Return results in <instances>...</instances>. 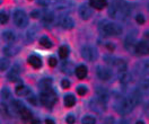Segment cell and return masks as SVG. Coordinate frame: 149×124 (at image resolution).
<instances>
[{
    "label": "cell",
    "instance_id": "1",
    "mask_svg": "<svg viewBox=\"0 0 149 124\" xmlns=\"http://www.w3.org/2000/svg\"><path fill=\"white\" fill-rule=\"evenodd\" d=\"M140 102V93L139 90L132 91L129 97L118 96L114 102V108L115 111L121 115L129 114L131 111L134 108V106Z\"/></svg>",
    "mask_w": 149,
    "mask_h": 124
},
{
    "label": "cell",
    "instance_id": "2",
    "mask_svg": "<svg viewBox=\"0 0 149 124\" xmlns=\"http://www.w3.org/2000/svg\"><path fill=\"white\" fill-rule=\"evenodd\" d=\"M131 8L124 0H113L109 8V16L114 20L124 21L130 16Z\"/></svg>",
    "mask_w": 149,
    "mask_h": 124
},
{
    "label": "cell",
    "instance_id": "3",
    "mask_svg": "<svg viewBox=\"0 0 149 124\" xmlns=\"http://www.w3.org/2000/svg\"><path fill=\"white\" fill-rule=\"evenodd\" d=\"M98 32L104 37H110V36H118L122 33V27L111 20L103 19L98 23Z\"/></svg>",
    "mask_w": 149,
    "mask_h": 124
},
{
    "label": "cell",
    "instance_id": "4",
    "mask_svg": "<svg viewBox=\"0 0 149 124\" xmlns=\"http://www.w3.org/2000/svg\"><path fill=\"white\" fill-rule=\"evenodd\" d=\"M40 102L47 107H52L56 103L58 98H56V93L51 88L49 90H43L40 93Z\"/></svg>",
    "mask_w": 149,
    "mask_h": 124
},
{
    "label": "cell",
    "instance_id": "5",
    "mask_svg": "<svg viewBox=\"0 0 149 124\" xmlns=\"http://www.w3.org/2000/svg\"><path fill=\"white\" fill-rule=\"evenodd\" d=\"M13 19L15 25L19 28H24L28 25V16L27 14L22 9H16L13 14Z\"/></svg>",
    "mask_w": 149,
    "mask_h": 124
},
{
    "label": "cell",
    "instance_id": "6",
    "mask_svg": "<svg viewBox=\"0 0 149 124\" xmlns=\"http://www.w3.org/2000/svg\"><path fill=\"white\" fill-rule=\"evenodd\" d=\"M105 61L107 64H110L112 67H114L118 72H122V71H127V62L123 59H119V57H105Z\"/></svg>",
    "mask_w": 149,
    "mask_h": 124
},
{
    "label": "cell",
    "instance_id": "7",
    "mask_svg": "<svg viewBox=\"0 0 149 124\" xmlns=\"http://www.w3.org/2000/svg\"><path fill=\"white\" fill-rule=\"evenodd\" d=\"M81 57H84L86 61L93 62L98 57V52L96 48H94L92 45H85L81 48Z\"/></svg>",
    "mask_w": 149,
    "mask_h": 124
},
{
    "label": "cell",
    "instance_id": "8",
    "mask_svg": "<svg viewBox=\"0 0 149 124\" xmlns=\"http://www.w3.org/2000/svg\"><path fill=\"white\" fill-rule=\"evenodd\" d=\"M96 75L97 77L103 80V81H107L110 80L113 76V72H112V69H110L109 67H105V66H100L96 69Z\"/></svg>",
    "mask_w": 149,
    "mask_h": 124
},
{
    "label": "cell",
    "instance_id": "9",
    "mask_svg": "<svg viewBox=\"0 0 149 124\" xmlns=\"http://www.w3.org/2000/svg\"><path fill=\"white\" fill-rule=\"evenodd\" d=\"M134 52L137 55H146L148 54V51H149V46H148V42L146 41H139L134 44Z\"/></svg>",
    "mask_w": 149,
    "mask_h": 124
},
{
    "label": "cell",
    "instance_id": "10",
    "mask_svg": "<svg viewBox=\"0 0 149 124\" xmlns=\"http://www.w3.org/2000/svg\"><path fill=\"white\" fill-rule=\"evenodd\" d=\"M59 25L63 29H72L74 27V21L69 15H62L59 18Z\"/></svg>",
    "mask_w": 149,
    "mask_h": 124
},
{
    "label": "cell",
    "instance_id": "11",
    "mask_svg": "<svg viewBox=\"0 0 149 124\" xmlns=\"http://www.w3.org/2000/svg\"><path fill=\"white\" fill-rule=\"evenodd\" d=\"M78 11H79V16L81 17V19H84V20H87V19H89L93 16V9H92V7L88 3L80 5Z\"/></svg>",
    "mask_w": 149,
    "mask_h": 124
},
{
    "label": "cell",
    "instance_id": "12",
    "mask_svg": "<svg viewBox=\"0 0 149 124\" xmlns=\"http://www.w3.org/2000/svg\"><path fill=\"white\" fill-rule=\"evenodd\" d=\"M19 76H20V67L18 64H14L10 69V71L8 72L7 78L11 82H16L19 80Z\"/></svg>",
    "mask_w": 149,
    "mask_h": 124
},
{
    "label": "cell",
    "instance_id": "13",
    "mask_svg": "<svg viewBox=\"0 0 149 124\" xmlns=\"http://www.w3.org/2000/svg\"><path fill=\"white\" fill-rule=\"evenodd\" d=\"M89 107H91V109L95 111L96 113H103V112L106 111V104L100 102V100L96 99V98H94V99H92V100L89 102Z\"/></svg>",
    "mask_w": 149,
    "mask_h": 124
},
{
    "label": "cell",
    "instance_id": "14",
    "mask_svg": "<svg viewBox=\"0 0 149 124\" xmlns=\"http://www.w3.org/2000/svg\"><path fill=\"white\" fill-rule=\"evenodd\" d=\"M137 32L133 30L131 32L130 34H128V36L125 37V41H124V44H125V48L127 50H132L134 48V44L137 43Z\"/></svg>",
    "mask_w": 149,
    "mask_h": 124
},
{
    "label": "cell",
    "instance_id": "15",
    "mask_svg": "<svg viewBox=\"0 0 149 124\" xmlns=\"http://www.w3.org/2000/svg\"><path fill=\"white\" fill-rule=\"evenodd\" d=\"M109 98H110V95H109V93H107L106 89L101 88V87H98L96 89V99H98L100 102L106 104L109 102Z\"/></svg>",
    "mask_w": 149,
    "mask_h": 124
},
{
    "label": "cell",
    "instance_id": "16",
    "mask_svg": "<svg viewBox=\"0 0 149 124\" xmlns=\"http://www.w3.org/2000/svg\"><path fill=\"white\" fill-rule=\"evenodd\" d=\"M54 14L52 12V11H50V10H47V11H44L43 12V16H42V23L45 25V26H51L52 24H53V21H54Z\"/></svg>",
    "mask_w": 149,
    "mask_h": 124
},
{
    "label": "cell",
    "instance_id": "17",
    "mask_svg": "<svg viewBox=\"0 0 149 124\" xmlns=\"http://www.w3.org/2000/svg\"><path fill=\"white\" fill-rule=\"evenodd\" d=\"M27 62L29 66H32V67L35 68V69H40V68L42 67V59L38 57V55H35V54L29 55L27 59Z\"/></svg>",
    "mask_w": 149,
    "mask_h": 124
},
{
    "label": "cell",
    "instance_id": "18",
    "mask_svg": "<svg viewBox=\"0 0 149 124\" xmlns=\"http://www.w3.org/2000/svg\"><path fill=\"white\" fill-rule=\"evenodd\" d=\"M89 6L97 10H102L103 8L107 6V1L106 0H89Z\"/></svg>",
    "mask_w": 149,
    "mask_h": 124
},
{
    "label": "cell",
    "instance_id": "19",
    "mask_svg": "<svg viewBox=\"0 0 149 124\" xmlns=\"http://www.w3.org/2000/svg\"><path fill=\"white\" fill-rule=\"evenodd\" d=\"M38 87L41 89V91L43 90H49L52 88V79L51 78H44L38 82Z\"/></svg>",
    "mask_w": 149,
    "mask_h": 124
},
{
    "label": "cell",
    "instance_id": "20",
    "mask_svg": "<svg viewBox=\"0 0 149 124\" xmlns=\"http://www.w3.org/2000/svg\"><path fill=\"white\" fill-rule=\"evenodd\" d=\"M87 67L84 66V64H80V66H78V67L76 68V70H74V73H76V76L78 77V79H85L86 77H87Z\"/></svg>",
    "mask_w": 149,
    "mask_h": 124
},
{
    "label": "cell",
    "instance_id": "21",
    "mask_svg": "<svg viewBox=\"0 0 149 124\" xmlns=\"http://www.w3.org/2000/svg\"><path fill=\"white\" fill-rule=\"evenodd\" d=\"M37 33H38V29H37V26L36 25H32L29 29L27 30V33H26V37H27V41L28 42H33L35 37H36Z\"/></svg>",
    "mask_w": 149,
    "mask_h": 124
},
{
    "label": "cell",
    "instance_id": "22",
    "mask_svg": "<svg viewBox=\"0 0 149 124\" xmlns=\"http://www.w3.org/2000/svg\"><path fill=\"white\" fill-rule=\"evenodd\" d=\"M18 50H19V48L15 46V45L11 43V44H8L7 46L3 48V52H5V54H6L7 57H13V55H15V54L18 52Z\"/></svg>",
    "mask_w": 149,
    "mask_h": 124
},
{
    "label": "cell",
    "instance_id": "23",
    "mask_svg": "<svg viewBox=\"0 0 149 124\" xmlns=\"http://www.w3.org/2000/svg\"><path fill=\"white\" fill-rule=\"evenodd\" d=\"M2 38L6 43H14L16 39V36L13 30H5V32H2Z\"/></svg>",
    "mask_w": 149,
    "mask_h": 124
},
{
    "label": "cell",
    "instance_id": "24",
    "mask_svg": "<svg viewBox=\"0 0 149 124\" xmlns=\"http://www.w3.org/2000/svg\"><path fill=\"white\" fill-rule=\"evenodd\" d=\"M119 80L120 82L123 84V85H127L131 81V75L127 71H122V72H119Z\"/></svg>",
    "mask_w": 149,
    "mask_h": 124
},
{
    "label": "cell",
    "instance_id": "25",
    "mask_svg": "<svg viewBox=\"0 0 149 124\" xmlns=\"http://www.w3.org/2000/svg\"><path fill=\"white\" fill-rule=\"evenodd\" d=\"M18 114L20 115V118H22L23 121H25V122H26V121H29V120L32 118V112L28 109L26 106L19 111Z\"/></svg>",
    "mask_w": 149,
    "mask_h": 124
},
{
    "label": "cell",
    "instance_id": "26",
    "mask_svg": "<svg viewBox=\"0 0 149 124\" xmlns=\"http://www.w3.org/2000/svg\"><path fill=\"white\" fill-rule=\"evenodd\" d=\"M16 94L18 96H28L31 94V89L22 84L20 86L16 87Z\"/></svg>",
    "mask_w": 149,
    "mask_h": 124
},
{
    "label": "cell",
    "instance_id": "27",
    "mask_svg": "<svg viewBox=\"0 0 149 124\" xmlns=\"http://www.w3.org/2000/svg\"><path fill=\"white\" fill-rule=\"evenodd\" d=\"M76 104V97L71 94L65 96V107H72Z\"/></svg>",
    "mask_w": 149,
    "mask_h": 124
},
{
    "label": "cell",
    "instance_id": "28",
    "mask_svg": "<svg viewBox=\"0 0 149 124\" xmlns=\"http://www.w3.org/2000/svg\"><path fill=\"white\" fill-rule=\"evenodd\" d=\"M40 44H41L43 48H51L53 46L52 41L47 37V36H42V37L40 38Z\"/></svg>",
    "mask_w": 149,
    "mask_h": 124
},
{
    "label": "cell",
    "instance_id": "29",
    "mask_svg": "<svg viewBox=\"0 0 149 124\" xmlns=\"http://www.w3.org/2000/svg\"><path fill=\"white\" fill-rule=\"evenodd\" d=\"M24 107H25V105H24L20 100H17V99L11 100V108H13L14 111H16L17 113H18L22 108H24Z\"/></svg>",
    "mask_w": 149,
    "mask_h": 124
},
{
    "label": "cell",
    "instance_id": "30",
    "mask_svg": "<svg viewBox=\"0 0 149 124\" xmlns=\"http://www.w3.org/2000/svg\"><path fill=\"white\" fill-rule=\"evenodd\" d=\"M9 60L7 57H1L0 59V71H6L9 68Z\"/></svg>",
    "mask_w": 149,
    "mask_h": 124
},
{
    "label": "cell",
    "instance_id": "31",
    "mask_svg": "<svg viewBox=\"0 0 149 124\" xmlns=\"http://www.w3.org/2000/svg\"><path fill=\"white\" fill-rule=\"evenodd\" d=\"M0 96H1V98L3 100H7V99H9L10 97H11V93H10V90L7 87H3L1 89V91H0Z\"/></svg>",
    "mask_w": 149,
    "mask_h": 124
},
{
    "label": "cell",
    "instance_id": "32",
    "mask_svg": "<svg viewBox=\"0 0 149 124\" xmlns=\"http://www.w3.org/2000/svg\"><path fill=\"white\" fill-rule=\"evenodd\" d=\"M96 123V118L92 115H85L81 118V124H95Z\"/></svg>",
    "mask_w": 149,
    "mask_h": 124
},
{
    "label": "cell",
    "instance_id": "33",
    "mask_svg": "<svg viewBox=\"0 0 149 124\" xmlns=\"http://www.w3.org/2000/svg\"><path fill=\"white\" fill-rule=\"evenodd\" d=\"M59 55L62 59H67L69 55V48L67 45H62L61 48H59Z\"/></svg>",
    "mask_w": 149,
    "mask_h": 124
},
{
    "label": "cell",
    "instance_id": "34",
    "mask_svg": "<svg viewBox=\"0 0 149 124\" xmlns=\"http://www.w3.org/2000/svg\"><path fill=\"white\" fill-rule=\"evenodd\" d=\"M9 19V16L6 11H0V24H6Z\"/></svg>",
    "mask_w": 149,
    "mask_h": 124
},
{
    "label": "cell",
    "instance_id": "35",
    "mask_svg": "<svg viewBox=\"0 0 149 124\" xmlns=\"http://www.w3.org/2000/svg\"><path fill=\"white\" fill-rule=\"evenodd\" d=\"M87 90H88V88L84 85H81V86H78L77 87V93L79 94L80 96H85L87 94Z\"/></svg>",
    "mask_w": 149,
    "mask_h": 124
},
{
    "label": "cell",
    "instance_id": "36",
    "mask_svg": "<svg viewBox=\"0 0 149 124\" xmlns=\"http://www.w3.org/2000/svg\"><path fill=\"white\" fill-rule=\"evenodd\" d=\"M27 100L31 103V104H33V105H37V103H38V98H37L36 96L34 95H28L27 96Z\"/></svg>",
    "mask_w": 149,
    "mask_h": 124
},
{
    "label": "cell",
    "instance_id": "37",
    "mask_svg": "<svg viewBox=\"0 0 149 124\" xmlns=\"http://www.w3.org/2000/svg\"><path fill=\"white\" fill-rule=\"evenodd\" d=\"M49 66L50 67H56V64H58V60H56V57H49Z\"/></svg>",
    "mask_w": 149,
    "mask_h": 124
},
{
    "label": "cell",
    "instance_id": "38",
    "mask_svg": "<svg viewBox=\"0 0 149 124\" xmlns=\"http://www.w3.org/2000/svg\"><path fill=\"white\" fill-rule=\"evenodd\" d=\"M65 122L68 124H74L76 122V117H74V115L72 114H69L67 116V118H65Z\"/></svg>",
    "mask_w": 149,
    "mask_h": 124
},
{
    "label": "cell",
    "instance_id": "39",
    "mask_svg": "<svg viewBox=\"0 0 149 124\" xmlns=\"http://www.w3.org/2000/svg\"><path fill=\"white\" fill-rule=\"evenodd\" d=\"M136 20H137V23L138 24H145V21H146V19H145V16L143 15H141V14H139V15H137V17H136Z\"/></svg>",
    "mask_w": 149,
    "mask_h": 124
},
{
    "label": "cell",
    "instance_id": "40",
    "mask_svg": "<svg viewBox=\"0 0 149 124\" xmlns=\"http://www.w3.org/2000/svg\"><path fill=\"white\" fill-rule=\"evenodd\" d=\"M36 2L42 7H47L50 5V0H36Z\"/></svg>",
    "mask_w": 149,
    "mask_h": 124
},
{
    "label": "cell",
    "instance_id": "41",
    "mask_svg": "<svg viewBox=\"0 0 149 124\" xmlns=\"http://www.w3.org/2000/svg\"><path fill=\"white\" fill-rule=\"evenodd\" d=\"M61 86H62V88H65V89H68V88L70 87V82H69V80L63 79V80L61 81Z\"/></svg>",
    "mask_w": 149,
    "mask_h": 124
},
{
    "label": "cell",
    "instance_id": "42",
    "mask_svg": "<svg viewBox=\"0 0 149 124\" xmlns=\"http://www.w3.org/2000/svg\"><path fill=\"white\" fill-rule=\"evenodd\" d=\"M31 17H33V18H38V17H40V11H38V10L32 11V12H31Z\"/></svg>",
    "mask_w": 149,
    "mask_h": 124
},
{
    "label": "cell",
    "instance_id": "43",
    "mask_svg": "<svg viewBox=\"0 0 149 124\" xmlns=\"http://www.w3.org/2000/svg\"><path fill=\"white\" fill-rule=\"evenodd\" d=\"M45 124H56V122L53 120H51V118H47L45 120Z\"/></svg>",
    "mask_w": 149,
    "mask_h": 124
},
{
    "label": "cell",
    "instance_id": "44",
    "mask_svg": "<svg viewBox=\"0 0 149 124\" xmlns=\"http://www.w3.org/2000/svg\"><path fill=\"white\" fill-rule=\"evenodd\" d=\"M31 124H41V121H40V120H37V118H34V120H32Z\"/></svg>",
    "mask_w": 149,
    "mask_h": 124
},
{
    "label": "cell",
    "instance_id": "45",
    "mask_svg": "<svg viewBox=\"0 0 149 124\" xmlns=\"http://www.w3.org/2000/svg\"><path fill=\"white\" fill-rule=\"evenodd\" d=\"M118 124H129V122L125 121V120H121V121H119V123Z\"/></svg>",
    "mask_w": 149,
    "mask_h": 124
},
{
    "label": "cell",
    "instance_id": "46",
    "mask_svg": "<svg viewBox=\"0 0 149 124\" xmlns=\"http://www.w3.org/2000/svg\"><path fill=\"white\" fill-rule=\"evenodd\" d=\"M136 124H145V123H143L142 121H138V122H137V123H136Z\"/></svg>",
    "mask_w": 149,
    "mask_h": 124
}]
</instances>
